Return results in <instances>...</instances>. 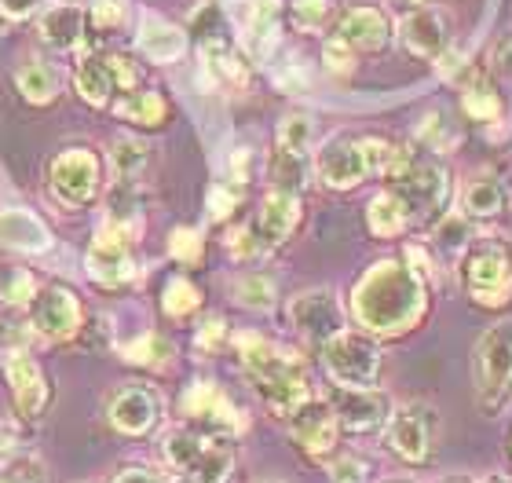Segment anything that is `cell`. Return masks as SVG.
<instances>
[{
	"instance_id": "6da1fadb",
	"label": "cell",
	"mask_w": 512,
	"mask_h": 483,
	"mask_svg": "<svg viewBox=\"0 0 512 483\" xmlns=\"http://www.w3.org/2000/svg\"><path fill=\"white\" fill-rule=\"evenodd\" d=\"M428 308V282L403 260H381L366 271L352 297L359 326L381 337H399L414 330Z\"/></svg>"
},
{
	"instance_id": "7a4b0ae2",
	"label": "cell",
	"mask_w": 512,
	"mask_h": 483,
	"mask_svg": "<svg viewBox=\"0 0 512 483\" xmlns=\"http://www.w3.org/2000/svg\"><path fill=\"white\" fill-rule=\"evenodd\" d=\"M242 370L253 381L256 396L264 399V407L275 418H293L311 399L308 366L297 352H289L282 344L267 341L260 333H238L235 337Z\"/></svg>"
},
{
	"instance_id": "3957f363",
	"label": "cell",
	"mask_w": 512,
	"mask_h": 483,
	"mask_svg": "<svg viewBox=\"0 0 512 483\" xmlns=\"http://www.w3.org/2000/svg\"><path fill=\"white\" fill-rule=\"evenodd\" d=\"M161 458L180 483H227L235 469L227 436L202 429H169L161 436Z\"/></svg>"
},
{
	"instance_id": "277c9868",
	"label": "cell",
	"mask_w": 512,
	"mask_h": 483,
	"mask_svg": "<svg viewBox=\"0 0 512 483\" xmlns=\"http://www.w3.org/2000/svg\"><path fill=\"white\" fill-rule=\"evenodd\" d=\"M392 143L377 136H333L315 154V172L333 191H352L366 176H384L392 165Z\"/></svg>"
},
{
	"instance_id": "5b68a950",
	"label": "cell",
	"mask_w": 512,
	"mask_h": 483,
	"mask_svg": "<svg viewBox=\"0 0 512 483\" xmlns=\"http://www.w3.org/2000/svg\"><path fill=\"white\" fill-rule=\"evenodd\" d=\"M472 374H476V399L483 414L487 418L502 414L512 403V319L494 322L476 341Z\"/></svg>"
},
{
	"instance_id": "8992f818",
	"label": "cell",
	"mask_w": 512,
	"mask_h": 483,
	"mask_svg": "<svg viewBox=\"0 0 512 483\" xmlns=\"http://www.w3.org/2000/svg\"><path fill=\"white\" fill-rule=\"evenodd\" d=\"M465 293L480 308H502L512 301V249L502 238H480L461 257Z\"/></svg>"
},
{
	"instance_id": "52a82bcc",
	"label": "cell",
	"mask_w": 512,
	"mask_h": 483,
	"mask_svg": "<svg viewBox=\"0 0 512 483\" xmlns=\"http://www.w3.org/2000/svg\"><path fill=\"white\" fill-rule=\"evenodd\" d=\"M322 348V366L333 377V385L341 388H374L381 377V352L366 333L341 330L330 337Z\"/></svg>"
},
{
	"instance_id": "ba28073f",
	"label": "cell",
	"mask_w": 512,
	"mask_h": 483,
	"mask_svg": "<svg viewBox=\"0 0 512 483\" xmlns=\"http://www.w3.org/2000/svg\"><path fill=\"white\" fill-rule=\"evenodd\" d=\"M384 429H388V447H392L403 462L421 465L436 451L439 414H436V407H428V403H403L399 410H392V418H388Z\"/></svg>"
},
{
	"instance_id": "9c48e42d",
	"label": "cell",
	"mask_w": 512,
	"mask_h": 483,
	"mask_svg": "<svg viewBox=\"0 0 512 483\" xmlns=\"http://www.w3.org/2000/svg\"><path fill=\"white\" fill-rule=\"evenodd\" d=\"M388 180H392V191L403 198L410 216H432L447 202L450 180H447V172H443V165H436L432 158L410 154V161H406L395 176H388Z\"/></svg>"
},
{
	"instance_id": "30bf717a",
	"label": "cell",
	"mask_w": 512,
	"mask_h": 483,
	"mask_svg": "<svg viewBox=\"0 0 512 483\" xmlns=\"http://www.w3.org/2000/svg\"><path fill=\"white\" fill-rule=\"evenodd\" d=\"M48 187L66 209H81L99 194V158L88 147H70L48 165Z\"/></svg>"
},
{
	"instance_id": "8fae6325",
	"label": "cell",
	"mask_w": 512,
	"mask_h": 483,
	"mask_svg": "<svg viewBox=\"0 0 512 483\" xmlns=\"http://www.w3.org/2000/svg\"><path fill=\"white\" fill-rule=\"evenodd\" d=\"M81 301L70 286H44L30 301V330H37L48 341H70L81 330Z\"/></svg>"
},
{
	"instance_id": "7c38bea8",
	"label": "cell",
	"mask_w": 512,
	"mask_h": 483,
	"mask_svg": "<svg viewBox=\"0 0 512 483\" xmlns=\"http://www.w3.org/2000/svg\"><path fill=\"white\" fill-rule=\"evenodd\" d=\"M289 326L315 344H326L330 337L344 330V308L337 293L319 286V290H304L289 301Z\"/></svg>"
},
{
	"instance_id": "4fadbf2b",
	"label": "cell",
	"mask_w": 512,
	"mask_h": 483,
	"mask_svg": "<svg viewBox=\"0 0 512 483\" xmlns=\"http://www.w3.org/2000/svg\"><path fill=\"white\" fill-rule=\"evenodd\" d=\"M132 238L136 235H128L125 227L103 220L96 242L88 246V257H85L88 275L96 282H103V286H125V282L136 279V260L128 253V242H132Z\"/></svg>"
},
{
	"instance_id": "5bb4252c",
	"label": "cell",
	"mask_w": 512,
	"mask_h": 483,
	"mask_svg": "<svg viewBox=\"0 0 512 483\" xmlns=\"http://www.w3.org/2000/svg\"><path fill=\"white\" fill-rule=\"evenodd\" d=\"M183 414H187L202 432H216V436H235V432L246 429L242 410H238L213 381H198V385L187 388V396H183Z\"/></svg>"
},
{
	"instance_id": "9a60e30c",
	"label": "cell",
	"mask_w": 512,
	"mask_h": 483,
	"mask_svg": "<svg viewBox=\"0 0 512 483\" xmlns=\"http://www.w3.org/2000/svg\"><path fill=\"white\" fill-rule=\"evenodd\" d=\"M330 407L337 410V421H341V429L355 432V436H363V432H377L381 425H388L392 418V403L384 392L377 388H333L330 396Z\"/></svg>"
},
{
	"instance_id": "2e32d148",
	"label": "cell",
	"mask_w": 512,
	"mask_h": 483,
	"mask_svg": "<svg viewBox=\"0 0 512 483\" xmlns=\"http://www.w3.org/2000/svg\"><path fill=\"white\" fill-rule=\"evenodd\" d=\"M289 436L311 458L330 454L337 447V436H341V421H337V410L330 407V399H308L289 418Z\"/></svg>"
},
{
	"instance_id": "e0dca14e",
	"label": "cell",
	"mask_w": 512,
	"mask_h": 483,
	"mask_svg": "<svg viewBox=\"0 0 512 483\" xmlns=\"http://www.w3.org/2000/svg\"><path fill=\"white\" fill-rule=\"evenodd\" d=\"M110 425L125 436H143L158 425L161 418V396L147 385H125L121 392H114L107 403Z\"/></svg>"
},
{
	"instance_id": "ac0fdd59",
	"label": "cell",
	"mask_w": 512,
	"mask_h": 483,
	"mask_svg": "<svg viewBox=\"0 0 512 483\" xmlns=\"http://www.w3.org/2000/svg\"><path fill=\"white\" fill-rule=\"evenodd\" d=\"M242 44L249 55L267 59L271 48L278 44V22H282V0H238L235 8Z\"/></svg>"
},
{
	"instance_id": "d6986e66",
	"label": "cell",
	"mask_w": 512,
	"mask_h": 483,
	"mask_svg": "<svg viewBox=\"0 0 512 483\" xmlns=\"http://www.w3.org/2000/svg\"><path fill=\"white\" fill-rule=\"evenodd\" d=\"M300 224V198L289 191H271L260 202V213H256L253 220V231H256V242H260V249H275L282 246L293 231H297Z\"/></svg>"
},
{
	"instance_id": "ffe728a7",
	"label": "cell",
	"mask_w": 512,
	"mask_h": 483,
	"mask_svg": "<svg viewBox=\"0 0 512 483\" xmlns=\"http://www.w3.org/2000/svg\"><path fill=\"white\" fill-rule=\"evenodd\" d=\"M11 385V396H15V407H19L22 418H41L44 407H48V381H44L37 359H30L26 352H15L4 366Z\"/></svg>"
},
{
	"instance_id": "44dd1931",
	"label": "cell",
	"mask_w": 512,
	"mask_h": 483,
	"mask_svg": "<svg viewBox=\"0 0 512 483\" xmlns=\"http://www.w3.org/2000/svg\"><path fill=\"white\" fill-rule=\"evenodd\" d=\"M399 37H403L406 52L421 55V59H439L450 44L447 22H443V15H439L436 8L410 11V15L399 22Z\"/></svg>"
},
{
	"instance_id": "7402d4cb",
	"label": "cell",
	"mask_w": 512,
	"mask_h": 483,
	"mask_svg": "<svg viewBox=\"0 0 512 483\" xmlns=\"http://www.w3.org/2000/svg\"><path fill=\"white\" fill-rule=\"evenodd\" d=\"M0 246L15 253H48L52 231L30 209H0Z\"/></svg>"
},
{
	"instance_id": "603a6c76",
	"label": "cell",
	"mask_w": 512,
	"mask_h": 483,
	"mask_svg": "<svg viewBox=\"0 0 512 483\" xmlns=\"http://www.w3.org/2000/svg\"><path fill=\"white\" fill-rule=\"evenodd\" d=\"M337 37L352 44L355 52H381L392 41V22L381 8H352L337 26Z\"/></svg>"
},
{
	"instance_id": "cb8c5ba5",
	"label": "cell",
	"mask_w": 512,
	"mask_h": 483,
	"mask_svg": "<svg viewBox=\"0 0 512 483\" xmlns=\"http://www.w3.org/2000/svg\"><path fill=\"white\" fill-rule=\"evenodd\" d=\"M88 37V15L77 4H55L41 15V41L55 52H77Z\"/></svg>"
},
{
	"instance_id": "d4e9b609",
	"label": "cell",
	"mask_w": 512,
	"mask_h": 483,
	"mask_svg": "<svg viewBox=\"0 0 512 483\" xmlns=\"http://www.w3.org/2000/svg\"><path fill=\"white\" fill-rule=\"evenodd\" d=\"M202 70L209 74L213 88H249V66L246 59L235 52V44H227L224 37L202 41Z\"/></svg>"
},
{
	"instance_id": "484cf974",
	"label": "cell",
	"mask_w": 512,
	"mask_h": 483,
	"mask_svg": "<svg viewBox=\"0 0 512 483\" xmlns=\"http://www.w3.org/2000/svg\"><path fill=\"white\" fill-rule=\"evenodd\" d=\"M458 88H461V103L469 110V118L476 121H498L505 114V103L502 96L494 92V85L487 77L476 70V66H465V74L458 77Z\"/></svg>"
},
{
	"instance_id": "4316f807",
	"label": "cell",
	"mask_w": 512,
	"mask_h": 483,
	"mask_svg": "<svg viewBox=\"0 0 512 483\" xmlns=\"http://www.w3.org/2000/svg\"><path fill=\"white\" fill-rule=\"evenodd\" d=\"M139 52L147 55L150 63H176L187 52V33L165 19H147L139 30Z\"/></svg>"
},
{
	"instance_id": "83f0119b",
	"label": "cell",
	"mask_w": 512,
	"mask_h": 483,
	"mask_svg": "<svg viewBox=\"0 0 512 483\" xmlns=\"http://www.w3.org/2000/svg\"><path fill=\"white\" fill-rule=\"evenodd\" d=\"M15 85H19L26 103L48 107V103L59 96V88H63V74H59L52 63H44V59H26V63L15 70Z\"/></svg>"
},
{
	"instance_id": "f1b7e54d",
	"label": "cell",
	"mask_w": 512,
	"mask_h": 483,
	"mask_svg": "<svg viewBox=\"0 0 512 483\" xmlns=\"http://www.w3.org/2000/svg\"><path fill=\"white\" fill-rule=\"evenodd\" d=\"M77 92L85 103L92 107H110L114 103V92H118V81H114V70H110L107 55H85L81 66H77Z\"/></svg>"
},
{
	"instance_id": "f546056e",
	"label": "cell",
	"mask_w": 512,
	"mask_h": 483,
	"mask_svg": "<svg viewBox=\"0 0 512 483\" xmlns=\"http://www.w3.org/2000/svg\"><path fill=\"white\" fill-rule=\"evenodd\" d=\"M110 107H114V114L121 121L143 125V129H158L161 121L169 118V103L158 92H150V88H128L125 96H118Z\"/></svg>"
},
{
	"instance_id": "4dcf8cb0",
	"label": "cell",
	"mask_w": 512,
	"mask_h": 483,
	"mask_svg": "<svg viewBox=\"0 0 512 483\" xmlns=\"http://www.w3.org/2000/svg\"><path fill=\"white\" fill-rule=\"evenodd\" d=\"M366 224H370V231H374L377 238H395L406 231L410 213H406V205L399 194L381 191L374 202H370V209H366Z\"/></svg>"
},
{
	"instance_id": "1f68e13d",
	"label": "cell",
	"mask_w": 512,
	"mask_h": 483,
	"mask_svg": "<svg viewBox=\"0 0 512 483\" xmlns=\"http://www.w3.org/2000/svg\"><path fill=\"white\" fill-rule=\"evenodd\" d=\"M461 205H465V216H472V220H491V216H498L505 209L502 180H494V176L469 180V187L461 194Z\"/></svg>"
},
{
	"instance_id": "d6a6232c",
	"label": "cell",
	"mask_w": 512,
	"mask_h": 483,
	"mask_svg": "<svg viewBox=\"0 0 512 483\" xmlns=\"http://www.w3.org/2000/svg\"><path fill=\"white\" fill-rule=\"evenodd\" d=\"M110 161H114L118 183H139V176L150 165V147L143 140H118L110 151Z\"/></svg>"
},
{
	"instance_id": "836d02e7",
	"label": "cell",
	"mask_w": 512,
	"mask_h": 483,
	"mask_svg": "<svg viewBox=\"0 0 512 483\" xmlns=\"http://www.w3.org/2000/svg\"><path fill=\"white\" fill-rule=\"evenodd\" d=\"M275 297H278L275 279H267V275H260V271H249V275L235 279V301L242 304V308L267 312V308H275Z\"/></svg>"
},
{
	"instance_id": "e575fe53",
	"label": "cell",
	"mask_w": 512,
	"mask_h": 483,
	"mask_svg": "<svg viewBox=\"0 0 512 483\" xmlns=\"http://www.w3.org/2000/svg\"><path fill=\"white\" fill-rule=\"evenodd\" d=\"M161 308H165V315H169V319H187V315H194L198 308H202V293H198V286H194L191 279L176 275V279L165 282Z\"/></svg>"
},
{
	"instance_id": "d590c367",
	"label": "cell",
	"mask_w": 512,
	"mask_h": 483,
	"mask_svg": "<svg viewBox=\"0 0 512 483\" xmlns=\"http://www.w3.org/2000/svg\"><path fill=\"white\" fill-rule=\"evenodd\" d=\"M417 140L425 143L428 151L450 154L461 143V132L450 125V118L443 114V110H432V114H428V118L417 125Z\"/></svg>"
},
{
	"instance_id": "8d00e7d4",
	"label": "cell",
	"mask_w": 512,
	"mask_h": 483,
	"mask_svg": "<svg viewBox=\"0 0 512 483\" xmlns=\"http://www.w3.org/2000/svg\"><path fill=\"white\" fill-rule=\"evenodd\" d=\"M311 143H315V121L308 114H289L278 125V151L289 154H308Z\"/></svg>"
},
{
	"instance_id": "74e56055",
	"label": "cell",
	"mask_w": 512,
	"mask_h": 483,
	"mask_svg": "<svg viewBox=\"0 0 512 483\" xmlns=\"http://www.w3.org/2000/svg\"><path fill=\"white\" fill-rule=\"evenodd\" d=\"M85 15H88V30L99 33V37H110V33H118L128 22V4L125 0H92V8Z\"/></svg>"
},
{
	"instance_id": "f35d334b",
	"label": "cell",
	"mask_w": 512,
	"mask_h": 483,
	"mask_svg": "<svg viewBox=\"0 0 512 483\" xmlns=\"http://www.w3.org/2000/svg\"><path fill=\"white\" fill-rule=\"evenodd\" d=\"M271 176H275V191L300 194V187L308 183V169H304V154L275 151V161H271Z\"/></svg>"
},
{
	"instance_id": "ab89813d",
	"label": "cell",
	"mask_w": 512,
	"mask_h": 483,
	"mask_svg": "<svg viewBox=\"0 0 512 483\" xmlns=\"http://www.w3.org/2000/svg\"><path fill=\"white\" fill-rule=\"evenodd\" d=\"M125 359H132V363H139V366H165L172 359V341L150 330V333H143L139 341L128 344Z\"/></svg>"
},
{
	"instance_id": "60d3db41",
	"label": "cell",
	"mask_w": 512,
	"mask_h": 483,
	"mask_svg": "<svg viewBox=\"0 0 512 483\" xmlns=\"http://www.w3.org/2000/svg\"><path fill=\"white\" fill-rule=\"evenodd\" d=\"M37 297V282H33L30 271L22 268H0V301L4 304H26Z\"/></svg>"
},
{
	"instance_id": "b9f144b4",
	"label": "cell",
	"mask_w": 512,
	"mask_h": 483,
	"mask_svg": "<svg viewBox=\"0 0 512 483\" xmlns=\"http://www.w3.org/2000/svg\"><path fill=\"white\" fill-rule=\"evenodd\" d=\"M333 15V0H293V26L300 33H322Z\"/></svg>"
},
{
	"instance_id": "7bdbcfd3",
	"label": "cell",
	"mask_w": 512,
	"mask_h": 483,
	"mask_svg": "<svg viewBox=\"0 0 512 483\" xmlns=\"http://www.w3.org/2000/svg\"><path fill=\"white\" fill-rule=\"evenodd\" d=\"M169 253H172V260H180V264L194 268V264H202L205 238L198 235L194 227H176V231L169 235Z\"/></svg>"
},
{
	"instance_id": "ee69618b",
	"label": "cell",
	"mask_w": 512,
	"mask_h": 483,
	"mask_svg": "<svg viewBox=\"0 0 512 483\" xmlns=\"http://www.w3.org/2000/svg\"><path fill=\"white\" fill-rule=\"evenodd\" d=\"M0 483H44V465L37 458H11L0 469Z\"/></svg>"
},
{
	"instance_id": "f6af8a7d",
	"label": "cell",
	"mask_w": 512,
	"mask_h": 483,
	"mask_svg": "<svg viewBox=\"0 0 512 483\" xmlns=\"http://www.w3.org/2000/svg\"><path fill=\"white\" fill-rule=\"evenodd\" d=\"M322 59H326L333 74H352L355 70V48L348 41H341V37H330L322 44Z\"/></svg>"
},
{
	"instance_id": "bcb514c9",
	"label": "cell",
	"mask_w": 512,
	"mask_h": 483,
	"mask_svg": "<svg viewBox=\"0 0 512 483\" xmlns=\"http://www.w3.org/2000/svg\"><path fill=\"white\" fill-rule=\"evenodd\" d=\"M330 480L333 483H366L370 480V465L363 458H355V454H344L337 462L330 465Z\"/></svg>"
},
{
	"instance_id": "7dc6e473",
	"label": "cell",
	"mask_w": 512,
	"mask_h": 483,
	"mask_svg": "<svg viewBox=\"0 0 512 483\" xmlns=\"http://www.w3.org/2000/svg\"><path fill=\"white\" fill-rule=\"evenodd\" d=\"M469 238V220L465 216H443L436 227V242L443 249H461Z\"/></svg>"
},
{
	"instance_id": "c3c4849f",
	"label": "cell",
	"mask_w": 512,
	"mask_h": 483,
	"mask_svg": "<svg viewBox=\"0 0 512 483\" xmlns=\"http://www.w3.org/2000/svg\"><path fill=\"white\" fill-rule=\"evenodd\" d=\"M227 249H231V257H235V260H253V257H260V253H264V249H260V242H256L253 224L231 231V238H227Z\"/></svg>"
},
{
	"instance_id": "681fc988",
	"label": "cell",
	"mask_w": 512,
	"mask_h": 483,
	"mask_svg": "<svg viewBox=\"0 0 512 483\" xmlns=\"http://www.w3.org/2000/svg\"><path fill=\"white\" fill-rule=\"evenodd\" d=\"M238 205V191L235 187H227V183H216L213 191H209V216L213 220H227V216L235 213Z\"/></svg>"
},
{
	"instance_id": "f907efd6",
	"label": "cell",
	"mask_w": 512,
	"mask_h": 483,
	"mask_svg": "<svg viewBox=\"0 0 512 483\" xmlns=\"http://www.w3.org/2000/svg\"><path fill=\"white\" fill-rule=\"evenodd\" d=\"M224 341H227V322L220 319V315H213V319H205L202 326H198V348H202V352H216Z\"/></svg>"
},
{
	"instance_id": "816d5d0a",
	"label": "cell",
	"mask_w": 512,
	"mask_h": 483,
	"mask_svg": "<svg viewBox=\"0 0 512 483\" xmlns=\"http://www.w3.org/2000/svg\"><path fill=\"white\" fill-rule=\"evenodd\" d=\"M110 70H114V81H118V92H128V88L139 85V70L132 66L128 55H107Z\"/></svg>"
},
{
	"instance_id": "f5cc1de1",
	"label": "cell",
	"mask_w": 512,
	"mask_h": 483,
	"mask_svg": "<svg viewBox=\"0 0 512 483\" xmlns=\"http://www.w3.org/2000/svg\"><path fill=\"white\" fill-rule=\"evenodd\" d=\"M114 483H172L169 476L154 473V469H139V465H132V469H121L118 476H114Z\"/></svg>"
},
{
	"instance_id": "db71d44e",
	"label": "cell",
	"mask_w": 512,
	"mask_h": 483,
	"mask_svg": "<svg viewBox=\"0 0 512 483\" xmlns=\"http://www.w3.org/2000/svg\"><path fill=\"white\" fill-rule=\"evenodd\" d=\"M41 4L44 0H0V11H4L8 19H30Z\"/></svg>"
},
{
	"instance_id": "11a10c76",
	"label": "cell",
	"mask_w": 512,
	"mask_h": 483,
	"mask_svg": "<svg viewBox=\"0 0 512 483\" xmlns=\"http://www.w3.org/2000/svg\"><path fill=\"white\" fill-rule=\"evenodd\" d=\"M494 63H502L505 70H512V33L498 41V48H494Z\"/></svg>"
},
{
	"instance_id": "9f6ffc18",
	"label": "cell",
	"mask_w": 512,
	"mask_h": 483,
	"mask_svg": "<svg viewBox=\"0 0 512 483\" xmlns=\"http://www.w3.org/2000/svg\"><path fill=\"white\" fill-rule=\"evenodd\" d=\"M476 483H512V476L509 473H487V476H480Z\"/></svg>"
},
{
	"instance_id": "6f0895ef",
	"label": "cell",
	"mask_w": 512,
	"mask_h": 483,
	"mask_svg": "<svg viewBox=\"0 0 512 483\" xmlns=\"http://www.w3.org/2000/svg\"><path fill=\"white\" fill-rule=\"evenodd\" d=\"M436 483H476L472 476H465V473H450V476H443V480H436Z\"/></svg>"
},
{
	"instance_id": "680465c9",
	"label": "cell",
	"mask_w": 512,
	"mask_h": 483,
	"mask_svg": "<svg viewBox=\"0 0 512 483\" xmlns=\"http://www.w3.org/2000/svg\"><path fill=\"white\" fill-rule=\"evenodd\" d=\"M406 4H428V0H406Z\"/></svg>"
},
{
	"instance_id": "91938a15",
	"label": "cell",
	"mask_w": 512,
	"mask_h": 483,
	"mask_svg": "<svg viewBox=\"0 0 512 483\" xmlns=\"http://www.w3.org/2000/svg\"><path fill=\"white\" fill-rule=\"evenodd\" d=\"M264 483H278V480H264Z\"/></svg>"
}]
</instances>
